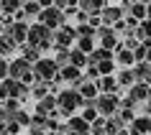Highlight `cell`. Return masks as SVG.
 <instances>
[{"label": "cell", "instance_id": "cell-6", "mask_svg": "<svg viewBox=\"0 0 151 135\" xmlns=\"http://www.w3.org/2000/svg\"><path fill=\"white\" fill-rule=\"evenodd\" d=\"M3 95H5V99L26 102V99L31 97V87L23 84V82H18V79H5V82H3Z\"/></svg>", "mask_w": 151, "mask_h": 135}, {"label": "cell", "instance_id": "cell-24", "mask_svg": "<svg viewBox=\"0 0 151 135\" xmlns=\"http://www.w3.org/2000/svg\"><path fill=\"white\" fill-rule=\"evenodd\" d=\"M51 95V84H46V82H36L31 87V97L36 99V102H41L44 97H49Z\"/></svg>", "mask_w": 151, "mask_h": 135}, {"label": "cell", "instance_id": "cell-13", "mask_svg": "<svg viewBox=\"0 0 151 135\" xmlns=\"http://www.w3.org/2000/svg\"><path fill=\"white\" fill-rule=\"evenodd\" d=\"M10 36V38L18 43V48L23 46V43H28V33H31V23H13V28L10 31H5Z\"/></svg>", "mask_w": 151, "mask_h": 135}, {"label": "cell", "instance_id": "cell-28", "mask_svg": "<svg viewBox=\"0 0 151 135\" xmlns=\"http://www.w3.org/2000/svg\"><path fill=\"white\" fill-rule=\"evenodd\" d=\"M23 10V3H18V0H8V3H3V16H13Z\"/></svg>", "mask_w": 151, "mask_h": 135}, {"label": "cell", "instance_id": "cell-33", "mask_svg": "<svg viewBox=\"0 0 151 135\" xmlns=\"http://www.w3.org/2000/svg\"><path fill=\"white\" fill-rule=\"evenodd\" d=\"M146 21H151V3H146Z\"/></svg>", "mask_w": 151, "mask_h": 135}, {"label": "cell", "instance_id": "cell-26", "mask_svg": "<svg viewBox=\"0 0 151 135\" xmlns=\"http://www.w3.org/2000/svg\"><path fill=\"white\" fill-rule=\"evenodd\" d=\"M105 125H108V135H120L123 130H126V125L120 122L118 115H115V117H108V122H105Z\"/></svg>", "mask_w": 151, "mask_h": 135}, {"label": "cell", "instance_id": "cell-27", "mask_svg": "<svg viewBox=\"0 0 151 135\" xmlns=\"http://www.w3.org/2000/svg\"><path fill=\"white\" fill-rule=\"evenodd\" d=\"M136 38L141 41V43H146V41L151 43V21H143V23L138 26V31H136Z\"/></svg>", "mask_w": 151, "mask_h": 135}, {"label": "cell", "instance_id": "cell-14", "mask_svg": "<svg viewBox=\"0 0 151 135\" xmlns=\"http://www.w3.org/2000/svg\"><path fill=\"white\" fill-rule=\"evenodd\" d=\"M95 84H97V89H100V95H118L120 92V84H118L115 77H100Z\"/></svg>", "mask_w": 151, "mask_h": 135}, {"label": "cell", "instance_id": "cell-11", "mask_svg": "<svg viewBox=\"0 0 151 135\" xmlns=\"http://www.w3.org/2000/svg\"><path fill=\"white\" fill-rule=\"evenodd\" d=\"M100 16H103V26H110V28H113L115 23H120V21L126 18V13H123V8H120V3H118V5H110V3H108Z\"/></svg>", "mask_w": 151, "mask_h": 135}, {"label": "cell", "instance_id": "cell-17", "mask_svg": "<svg viewBox=\"0 0 151 135\" xmlns=\"http://www.w3.org/2000/svg\"><path fill=\"white\" fill-rule=\"evenodd\" d=\"M149 89L151 87H146V84H133V87L128 89L126 97H131L136 104H143V102H149Z\"/></svg>", "mask_w": 151, "mask_h": 135}, {"label": "cell", "instance_id": "cell-34", "mask_svg": "<svg viewBox=\"0 0 151 135\" xmlns=\"http://www.w3.org/2000/svg\"><path fill=\"white\" fill-rule=\"evenodd\" d=\"M5 102V95H3V82H0V104Z\"/></svg>", "mask_w": 151, "mask_h": 135}, {"label": "cell", "instance_id": "cell-35", "mask_svg": "<svg viewBox=\"0 0 151 135\" xmlns=\"http://www.w3.org/2000/svg\"><path fill=\"white\" fill-rule=\"evenodd\" d=\"M149 102H151V89H149Z\"/></svg>", "mask_w": 151, "mask_h": 135}, {"label": "cell", "instance_id": "cell-19", "mask_svg": "<svg viewBox=\"0 0 151 135\" xmlns=\"http://www.w3.org/2000/svg\"><path fill=\"white\" fill-rule=\"evenodd\" d=\"M16 48H18V43L10 38L8 33H3V36H0V56H3V59H8V61H10V54H13Z\"/></svg>", "mask_w": 151, "mask_h": 135}, {"label": "cell", "instance_id": "cell-18", "mask_svg": "<svg viewBox=\"0 0 151 135\" xmlns=\"http://www.w3.org/2000/svg\"><path fill=\"white\" fill-rule=\"evenodd\" d=\"M115 79H118L120 89H131L133 84H138V82H136V72H133V69H120V72L115 74Z\"/></svg>", "mask_w": 151, "mask_h": 135}, {"label": "cell", "instance_id": "cell-1", "mask_svg": "<svg viewBox=\"0 0 151 135\" xmlns=\"http://www.w3.org/2000/svg\"><path fill=\"white\" fill-rule=\"evenodd\" d=\"M56 104H59V115H62L64 120H69V117H74V112L80 110V107H85V99H82V95L77 89L64 87L62 92L56 95Z\"/></svg>", "mask_w": 151, "mask_h": 135}, {"label": "cell", "instance_id": "cell-20", "mask_svg": "<svg viewBox=\"0 0 151 135\" xmlns=\"http://www.w3.org/2000/svg\"><path fill=\"white\" fill-rule=\"evenodd\" d=\"M23 13H26V18H28V23H31V18H36V21H39V16L44 13L41 0H28V3H23Z\"/></svg>", "mask_w": 151, "mask_h": 135}, {"label": "cell", "instance_id": "cell-31", "mask_svg": "<svg viewBox=\"0 0 151 135\" xmlns=\"http://www.w3.org/2000/svg\"><path fill=\"white\" fill-rule=\"evenodd\" d=\"M13 120H16V122H18V125H21V127H31V112H26V110H21V112H18V115H16V117H13Z\"/></svg>", "mask_w": 151, "mask_h": 135}, {"label": "cell", "instance_id": "cell-3", "mask_svg": "<svg viewBox=\"0 0 151 135\" xmlns=\"http://www.w3.org/2000/svg\"><path fill=\"white\" fill-rule=\"evenodd\" d=\"M10 79H18V82H23V84H28V87H33L36 84L33 64H28L23 56H13L10 59Z\"/></svg>", "mask_w": 151, "mask_h": 135}, {"label": "cell", "instance_id": "cell-22", "mask_svg": "<svg viewBox=\"0 0 151 135\" xmlns=\"http://www.w3.org/2000/svg\"><path fill=\"white\" fill-rule=\"evenodd\" d=\"M18 51H21V56H23L28 64H39L41 59H44V56H41V51H39V48H33L31 43H23V46L18 48Z\"/></svg>", "mask_w": 151, "mask_h": 135}, {"label": "cell", "instance_id": "cell-23", "mask_svg": "<svg viewBox=\"0 0 151 135\" xmlns=\"http://www.w3.org/2000/svg\"><path fill=\"white\" fill-rule=\"evenodd\" d=\"M72 66H74V69H80V72H85V69L90 66V56L82 54L80 48H72Z\"/></svg>", "mask_w": 151, "mask_h": 135}, {"label": "cell", "instance_id": "cell-9", "mask_svg": "<svg viewBox=\"0 0 151 135\" xmlns=\"http://www.w3.org/2000/svg\"><path fill=\"white\" fill-rule=\"evenodd\" d=\"M72 43H77V28L74 26H62L59 31H54V48H72Z\"/></svg>", "mask_w": 151, "mask_h": 135}, {"label": "cell", "instance_id": "cell-15", "mask_svg": "<svg viewBox=\"0 0 151 135\" xmlns=\"http://www.w3.org/2000/svg\"><path fill=\"white\" fill-rule=\"evenodd\" d=\"M115 64H118L120 69H133V66H136V54L120 46L118 51H115Z\"/></svg>", "mask_w": 151, "mask_h": 135}, {"label": "cell", "instance_id": "cell-7", "mask_svg": "<svg viewBox=\"0 0 151 135\" xmlns=\"http://www.w3.org/2000/svg\"><path fill=\"white\" fill-rule=\"evenodd\" d=\"M95 110L100 112V117H115L120 110V97L118 95H100L95 102Z\"/></svg>", "mask_w": 151, "mask_h": 135}, {"label": "cell", "instance_id": "cell-16", "mask_svg": "<svg viewBox=\"0 0 151 135\" xmlns=\"http://www.w3.org/2000/svg\"><path fill=\"white\" fill-rule=\"evenodd\" d=\"M133 72H136V82H138V84H146V87H151V64H149V61L136 64Z\"/></svg>", "mask_w": 151, "mask_h": 135}, {"label": "cell", "instance_id": "cell-36", "mask_svg": "<svg viewBox=\"0 0 151 135\" xmlns=\"http://www.w3.org/2000/svg\"><path fill=\"white\" fill-rule=\"evenodd\" d=\"M26 135H28V133H26Z\"/></svg>", "mask_w": 151, "mask_h": 135}, {"label": "cell", "instance_id": "cell-32", "mask_svg": "<svg viewBox=\"0 0 151 135\" xmlns=\"http://www.w3.org/2000/svg\"><path fill=\"white\" fill-rule=\"evenodd\" d=\"M85 79H87V82H97V79H100V69L90 64L87 69H85Z\"/></svg>", "mask_w": 151, "mask_h": 135}, {"label": "cell", "instance_id": "cell-4", "mask_svg": "<svg viewBox=\"0 0 151 135\" xmlns=\"http://www.w3.org/2000/svg\"><path fill=\"white\" fill-rule=\"evenodd\" d=\"M33 77H36V82H46V84H51V82L59 79V66L54 64L51 56H44L39 64H33Z\"/></svg>", "mask_w": 151, "mask_h": 135}, {"label": "cell", "instance_id": "cell-5", "mask_svg": "<svg viewBox=\"0 0 151 135\" xmlns=\"http://www.w3.org/2000/svg\"><path fill=\"white\" fill-rule=\"evenodd\" d=\"M36 23L46 26V28H51V31H59L62 26H67V16H64L62 10L51 3V5H46V8H44V13L39 16V21H36Z\"/></svg>", "mask_w": 151, "mask_h": 135}, {"label": "cell", "instance_id": "cell-2", "mask_svg": "<svg viewBox=\"0 0 151 135\" xmlns=\"http://www.w3.org/2000/svg\"><path fill=\"white\" fill-rule=\"evenodd\" d=\"M28 43L33 48H39L41 54H46L54 48V31L46 28V26L41 23H31V33H28Z\"/></svg>", "mask_w": 151, "mask_h": 135}, {"label": "cell", "instance_id": "cell-30", "mask_svg": "<svg viewBox=\"0 0 151 135\" xmlns=\"http://www.w3.org/2000/svg\"><path fill=\"white\" fill-rule=\"evenodd\" d=\"M82 117H85V122H90V125H92V122H97V120H100V112H97L95 107H85V110H82Z\"/></svg>", "mask_w": 151, "mask_h": 135}, {"label": "cell", "instance_id": "cell-10", "mask_svg": "<svg viewBox=\"0 0 151 135\" xmlns=\"http://www.w3.org/2000/svg\"><path fill=\"white\" fill-rule=\"evenodd\" d=\"M67 135H92V125L85 122L82 115H74L67 120Z\"/></svg>", "mask_w": 151, "mask_h": 135}, {"label": "cell", "instance_id": "cell-29", "mask_svg": "<svg viewBox=\"0 0 151 135\" xmlns=\"http://www.w3.org/2000/svg\"><path fill=\"white\" fill-rule=\"evenodd\" d=\"M118 117H120V122H123V125H133V120L138 117V115H136V110L120 107V110H118Z\"/></svg>", "mask_w": 151, "mask_h": 135}, {"label": "cell", "instance_id": "cell-25", "mask_svg": "<svg viewBox=\"0 0 151 135\" xmlns=\"http://www.w3.org/2000/svg\"><path fill=\"white\" fill-rule=\"evenodd\" d=\"M74 48H80L82 54L90 56V54L97 48V38H77V46H74Z\"/></svg>", "mask_w": 151, "mask_h": 135}, {"label": "cell", "instance_id": "cell-21", "mask_svg": "<svg viewBox=\"0 0 151 135\" xmlns=\"http://www.w3.org/2000/svg\"><path fill=\"white\" fill-rule=\"evenodd\" d=\"M110 59H115V54H113V51H108V48H100V46L90 54V64H92V66H100L103 61H110Z\"/></svg>", "mask_w": 151, "mask_h": 135}, {"label": "cell", "instance_id": "cell-12", "mask_svg": "<svg viewBox=\"0 0 151 135\" xmlns=\"http://www.w3.org/2000/svg\"><path fill=\"white\" fill-rule=\"evenodd\" d=\"M56 112H59L56 97H54V95H49V97H44L41 102H36V112H33V115H41V117H54Z\"/></svg>", "mask_w": 151, "mask_h": 135}, {"label": "cell", "instance_id": "cell-8", "mask_svg": "<svg viewBox=\"0 0 151 135\" xmlns=\"http://www.w3.org/2000/svg\"><path fill=\"white\" fill-rule=\"evenodd\" d=\"M97 43H100V48H108V51H118L120 48V36L115 33V28H110V26H103L100 31H97Z\"/></svg>", "mask_w": 151, "mask_h": 135}]
</instances>
